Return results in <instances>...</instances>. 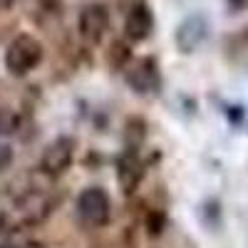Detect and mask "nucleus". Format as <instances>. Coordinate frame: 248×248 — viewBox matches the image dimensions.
I'll list each match as a JSON object with an SVG mask.
<instances>
[{
	"instance_id": "obj_1",
	"label": "nucleus",
	"mask_w": 248,
	"mask_h": 248,
	"mask_svg": "<svg viewBox=\"0 0 248 248\" xmlns=\"http://www.w3.org/2000/svg\"><path fill=\"white\" fill-rule=\"evenodd\" d=\"M43 62V45L32 35H17L5 50V67L15 77L30 75Z\"/></svg>"
},
{
	"instance_id": "obj_2",
	"label": "nucleus",
	"mask_w": 248,
	"mask_h": 248,
	"mask_svg": "<svg viewBox=\"0 0 248 248\" xmlns=\"http://www.w3.org/2000/svg\"><path fill=\"white\" fill-rule=\"evenodd\" d=\"M109 214H112L109 194L99 186H90L77 196V216L85 226H92V229L105 226L109 221Z\"/></svg>"
},
{
	"instance_id": "obj_3",
	"label": "nucleus",
	"mask_w": 248,
	"mask_h": 248,
	"mask_svg": "<svg viewBox=\"0 0 248 248\" xmlns=\"http://www.w3.org/2000/svg\"><path fill=\"white\" fill-rule=\"evenodd\" d=\"M77 30H79L82 40H87L90 45H99L102 37L109 30V10L102 3H92L87 8H82V13L77 17Z\"/></svg>"
},
{
	"instance_id": "obj_4",
	"label": "nucleus",
	"mask_w": 248,
	"mask_h": 248,
	"mask_svg": "<svg viewBox=\"0 0 248 248\" xmlns=\"http://www.w3.org/2000/svg\"><path fill=\"white\" fill-rule=\"evenodd\" d=\"M75 156V141L70 137H60L52 144H47V149L40 156V169L47 176H60L70 169Z\"/></svg>"
},
{
	"instance_id": "obj_5",
	"label": "nucleus",
	"mask_w": 248,
	"mask_h": 248,
	"mask_svg": "<svg viewBox=\"0 0 248 248\" xmlns=\"http://www.w3.org/2000/svg\"><path fill=\"white\" fill-rule=\"evenodd\" d=\"M154 30V15H152V8L144 5V3H137L129 8L127 17H124V35H127L132 43H141L147 40Z\"/></svg>"
},
{
	"instance_id": "obj_6",
	"label": "nucleus",
	"mask_w": 248,
	"mask_h": 248,
	"mask_svg": "<svg viewBox=\"0 0 248 248\" xmlns=\"http://www.w3.org/2000/svg\"><path fill=\"white\" fill-rule=\"evenodd\" d=\"M127 82L137 90V92H154L159 87V70L156 62L152 57H144L139 62H134L132 70H127Z\"/></svg>"
},
{
	"instance_id": "obj_7",
	"label": "nucleus",
	"mask_w": 248,
	"mask_h": 248,
	"mask_svg": "<svg viewBox=\"0 0 248 248\" xmlns=\"http://www.w3.org/2000/svg\"><path fill=\"white\" fill-rule=\"evenodd\" d=\"M206 37V23H203V17L194 15L189 20H184V23L179 25V32H176V43L184 52H191L201 40Z\"/></svg>"
},
{
	"instance_id": "obj_8",
	"label": "nucleus",
	"mask_w": 248,
	"mask_h": 248,
	"mask_svg": "<svg viewBox=\"0 0 248 248\" xmlns=\"http://www.w3.org/2000/svg\"><path fill=\"white\" fill-rule=\"evenodd\" d=\"M20 216H23V221H40L47 211H50V203L45 196H40V194H30L25 196L23 201H20Z\"/></svg>"
},
{
	"instance_id": "obj_9",
	"label": "nucleus",
	"mask_w": 248,
	"mask_h": 248,
	"mask_svg": "<svg viewBox=\"0 0 248 248\" xmlns=\"http://www.w3.org/2000/svg\"><path fill=\"white\" fill-rule=\"evenodd\" d=\"M141 179V169H139V164L134 156H127V159H122L119 161V181L124 184V189H127L129 194L137 189V184Z\"/></svg>"
},
{
	"instance_id": "obj_10",
	"label": "nucleus",
	"mask_w": 248,
	"mask_h": 248,
	"mask_svg": "<svg viewBox=\"0 0 248 248\" xmlns=\"http://www.w3.org/2000/svg\"><path fill=\"white\" fill-rule=\"evenodd\" d=\"M129 57H132L129 45H127V43H122V40H114V43L109 45V50H107V60H109V65H112V67H122Z\"/></svg>"
},
{
	"instance_id": "obj_11",
	"label": "nucleus",
	"mask_w": 248,
	"mask_h": 248,
	"mask_svg": "<svg viewBox=\"0 0 248 248\" xmlns=\"http://www.w3.org/2000/svg\"><path fill=\"white\" fill-rule=\"evenodd\" d=\"M10 164H13V149L8 144H0V171L10 169Z\"/></svg>"
},
{
	"instance_id": "obj_12",
	"label": "nucleus",
	"mask_w": 248,
	"mask_h": 248,
	"mask_svg": "<svg viewBox=\"0 0 248 248\" xmlns=\"http://www.w3.org/2000/svg\"><path fill=\"white\" fill-rule=\"evenodd\" d=\"M10 5H13V0H0V13L10 10Z\"/></svg>"
},
{
	"instance_id": "obj_13",
	"label": "nucleus",
	"mask_w": 248,
	"mask_h": 248,
	"mask_svg": "<svg viewBox=\"0 0 248 248\" xmlns=\"http://www.w3.org/2000/svg\"><path fill=\"white\" fill-rule=\"evenodd\" d=\"M0 132H5V117L0 114Z\"/></svg>"
},
{
	"instance_id": "obj_14",
	"label": "nucleus",
	"mask_w": 248,
	"mask_h": 248,
	"mask_svg": "<svg viewBox=\"0 0 248 248\" xmlns=\"http://www.w3.org/2000/svg\"><path fill=\"white\" fill-rule=\"evenodd\" d=\"M25 248H45V246H43V243H28Z\"/></svg>"
}]
</instances>
